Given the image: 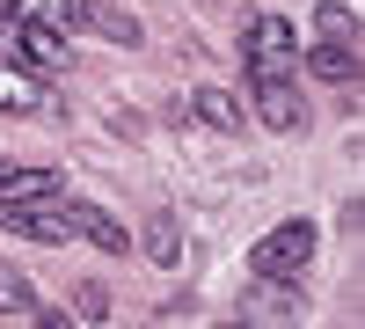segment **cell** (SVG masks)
I'll return each instance as SVG.
<instances>
[{
  "mask_svg": "<svg viewBox=\"0 0 365 329\" xmlns=\"http://www.w3.org/2000/svg\"><path fill=\"white\" fill-rule=\"evenodd\" d=\"M292 66H299V37L285 15H256L241 29V74L249 81H292Z\"/></svg>",
  "mask_w": 365,
  "mask_h": 329,
  "instance_id": "1",
  "label": "cell"
},
{
  "mask_svg": "<svg viewBox=\"0 0 365 329\" xmlns=\"http://www.w3.org/2000/svg\"><path fill=\"white\" fill-rule=\"evenodd\" d=\"M307 263H314V220H285V227H270L263 242L249 249V271L270 278V285H292Z\"/></svg>",
  "mask_w": 365,
  "mask_h": 329,
  "instance_id": "2",
  "label": "cell"
},
{
  "mask_svg": "<svg viewBox=\"0 0 365 329\" xmlns=\"http://www.w3.org/2000/svg\"><path fill=\"white\" fill-rule=\"evenodd\" d=\"M0 227L22 234V242H44V249H66V242H73V227H66V213H58V198H37V205H0Z\"/></svg>",
  "mask_w": 365,
  "mask_h": 329,
  "instance_id": "3",
  "label": "cell"
},
{
  "mask_svg": "<svg viewBox=\"0 0 365 329\" xmlns=\"http://www.w3.org/2000/svg\"><path fill=\"white\" fill-rule=\"evenodd\" d=\"M58 213H66V227L81 234V242H96L103 256H125V249H132V234H125V220H117V213H103L96 198H58Z\"/></svg>",
  "mask_w": 365,
  "mask_h": 329,
  "instance_id": "4",
  "label": "cell"
},
{
  "mask_svg": "<svg viewBox=\"0 0 365 329\" xmlns=\"http://www.w3.org/2000/svg\"><path fill=\"white\" fill-rule=\"evenodd\" d=\"M249 88H256V117L270 132H285V139L307 132V96H299L292 81H249Z\"/></svg>",
  "mask_w": 365,
  "mask_h": 329,
  "instance_id": "5",
  "label": "cell"
},
{
  "mask_svg": "<svg viewBox=\"0 0 365 329\" xmlns=\"http://www.w3.org/2000/svg\"><path fill=\"white\" fill-rule=\"evenodd\" d=\"M8 44L15 59H29V66H44V74H66V37H51V29H29V22H8Z\"/></svg>",
  "mask_w": 365,
  "mask_h": 329,
  "instance_id": "6",
  "label": "cell"
},
{
  "mask_svg": "<svg viewBox=\"0 0 365 329\" xmlns=\"http://www.w3.org/2000/svg\"><path fill=\"white\" fill-rule=\"evenodd\" d=\"M139 249H146V263H161V271H175V263H182V227H175V213H168V205H154V213H146Z\"/></svg>",
  "mask_w": 365,
  "mask_h": 329,
  "instance_id": "7",
  "label": "cell"
},
{
  "mask_svg": "<svg viewBox=\"0 0 365 329\" xmlns=\"http://www.w3.org/2000/svg\"><path fill=\"white\" fill-rule=\"evenodd\" d=\"M249 322H256V329H285V322H299V293L256 278V293H249Z\"/></svg>",
  "mask_w": 365,
  "mask_h": 329,
  "instance_id": "8",
  "label": "cell"
},
{
  "mask_svg": "<svg viewBox=\"0 0 365 329\" xmlns=\"http://www.w3.org/2000/svg\"><path fill=\"white\" fill-rule=\"evenodd\" d=\"M299 66L322 74V81H336V88H358V44H307Z\"/></svg>",
  "mask_w": 365,
  "mask_h": 329,
  "instance_id": "9",
  "label": "cell"
},
{
  "mask_svg": "<svg viewBox=\"0 0 365 329\" xmlns=\"http://www.w3.org/2000/svg\"><path fill=\"white\" fill-rule=\"evenodd\" d=\"M15 22H29V29H81L88 0H15Z\"/></svg>",
  "mask_w": 365,
  "mask_h": 329,
  "instance_id": "10",
  "label": "cell"
},
{
  "mask_svg": "<svg viewBox=\"0 0 365 329\" xmlns=\"http://www.w3.org/2000/svg\"><path fill=\"white\" fill-rule=\"evenodd\" d=\"M190 117H197V125H212V132H241V103L227 96V88H190Z\"/></svg>",
  "mask_w": 365,
  "mask_h": 329,
  "instance_id": "11",
  "label": "cell"
},
{
  "mask_svg": "<svg viewBox=\"0 0 365 329\" xmlns=\"http://www.w3.org/2000/svg\"><path fill=\"white\" fill-rule=\"evenodd\" d=\"M314 44H358V15L336 8V0H329V8H314Z\"/></svg>",
  "mask_w": 365,
  "mask_h": 329,
  "instance_id": "12",
  "label": "cell"
},
{
  "mask_svg": "<svg viewBox=\"0 0 365 329\" xmlns=\"http://www.w3.org/2000/svg\"><path fill=\"white\" fill-rule=\"evenodd\" d=\"M44 300L29 293V278L15 271V263H0V315H37Z\"/></svg>",
  "mask_w": 365,
  "mask_h": 329,
  "instance_id": "13",
  "label": "cell"
},
{
  "mask_svg": "<svg viewBox=\"0 0 365 329\" xmlns=\"http://www.w3.org/2000/svg\"><path fill=\"white\" fill-rule=\"evenodd\" d=\"M88 22H96V29H103V37H110V44H125V51H132V44L146 37V29H139V22H132L125 8H88Z\"/></svg>",
  "mask_w": 365,
  "mask_h": 329,
  "instance_id": "14",
  "label": "cell"
},
{
  "mask_svg": "<svg viewBox=\"0 0 365 329\" xmlns=\"http://www.w3.org/2000/svg\"><path fill=\"white\" fill-rule=\"evenodd\" d=\"M0 110H44V96H37L22 74H0Z\"/></svg>",
  "mask_w": 365,
  "mask_h": 329,
  "instance_id": "15",
  "label": "cell"
},
{
  "mask_svg": "<svg viewBox=\"0 0 365 329\" xmlns=\"http://www.w3.org/2000/svg\"><path fill=\"white\" fill-rule=\"evenodd\" d=\"M73 300H81V315H88V322H96V315L110 308V293H103V285H81V293H73Z\"/></svg>",
  "mask_w": 365,
  "mask_h": 329,
  "instance_id": "16",
  "label": "cell"
},
{
  "mask_svg": "<svg viewBox=\"0 0 365 329\" xmlns=\"http://www.w3.org/2000/svg\"><path fill=\"white\" fill-rule=\"evenodd\" d=\"M29 322H37V329H73V315H66V308H37Z\"/></svg>",
  "mask_w": 365,
  "mask_h": 329,
  "instance_id": "17",
  "label": "cell"
},
{
  "mask_svg": "<svg viewBox=\"0 0 365 329\" xmlns=\"http://www.w3.org/2000/svg\"><path fill=\"white\" fill-rule=\"evenodd\" d=\"M0 15H15V0H0Z\"/></svg>",
  "mask_w": 365,
  "mask_h": 329,
  "instance_id": "18",
  "label": "cell"
},
{
  "mask_svg": "<svg viewBox=\"0 0 365 329\" xmlns=\"http://www.w3.org/2000/svg\"><path fill=\"white\" fill-rule=\"evenodd\" d=\"M227 329H241V322H227Z\"/></svg>",
  "mask_w": 365,
  "mask_h": 329,
  "instance_id": "19",
  "label": "cell"
}]
</instances>
